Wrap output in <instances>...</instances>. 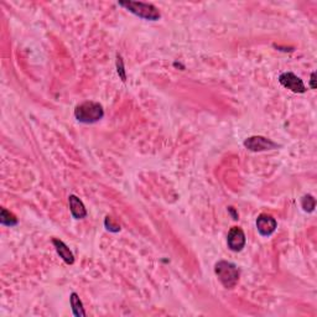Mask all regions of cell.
<instances>
[{"mask_svg": "<svg viewBox=\"0 0 317 317\" xmlns=\"http://www.w3.org/2000/svg\"><path fill=\"white\" fill-rule=\"evenodd\" d=\"M278 222L274 217L268 215V213H261L257 218V229L260 235L263 237H269L276 230Z\"/></svg>", "mask_w": 317, "mask_h": 317, "instance_id": "cell-7", "label": "cell"}, {"mask_svg": "<svg viewBox=\"0 0 317 317\" xmlns=\"http://www.w3.org/2000/svg\"><path fill=\"white\" fill-rule=\"evenodd\" d=\"M69 301H71L72 306V312L76 317H85L87 313H86L85 308H83V304L81 301L80 296L76 293H72L71 297H69Z\"/></svg>", "mask_w": 317, "mask_h": 317, "instance_id": "cell-10", "label": "cell"}, {"mask_svg": "<svg viewBox=\"0 0 317 317\" xmlns=\"http://www.w3.org/2000/svg\"><path fill=\"white\" fill-rule=\"evenodd\" d=\"M68 204L69 210H71V213L74 219H83L87 217V210H86L85 205H83V202L81 201L78 197L74 196V194H69Z\"/></svg>", "mask_w": 317, "mask_h": 317, "instance_id": "cell-8", "label": "cell"}, {"mask_svg": "<svg viewBox=\"0 0 317 317\" xmlns=\"http://www.w3.org/2000/svg\"><path fill=\"white\" fill-rule=\"evenodd\" d=\"M116 72H118L121 80L123 81V82H125V81H127V74H125L124 62H123V58H122L121 55H118V56H116Z\"/></svg>", "mask_w": 317, "mask_h": 317, "instance_id": "cell-13", "label": "cell"}, {"mask_svg": "<svg viewBox=\"0 0 317 317\" xmlns=\"http://www.w3.org/2000/svg\"><path fill=\"white\" fill-rule=\"evenodd\" d=\"M0 223H2L3 226L14 227L18 224V218H16L12 212H9L7 208H2V210H0Z\"/></svg>", "mask_w": 317, "mask_h": 317, "instance_id": "cell-11", "label": "cell"}, {"mask_svg": "<svg viewBox=\"0 0 317 317\" xmlns=\"http://www.w3.org/2000/svg\"><path fill=\"white\" fill-rule=\"evenodd\" d=\"M310 87L312 88V90H316V72H312V73H311Z\"/></svg>", "mask_w": 317, "mask_h": 317, "instance_id": "cell-15", "label": "cell"}, {"mask_svg": "<svg viewBox=\"0 0 317 317\" xmlns=\"http://www.w3.org/2000/svg\"><path fill=\"white\" fill-rule=\"evenodd\" d=\"M52 244L55 246V249H56L57 254L60 255V258H62V260L65 261L66 264H69V265H72V264L74 263L73 253L69 250L68 247L66 246V244L63 243L62 241L54 238L52 239Z\"/></svg>", "mask_w": 317, "mask_h": 317, "instance_id": "cell-9", "label": "cell"}, {"mask_svg": "<svg viewBox=\"0 0 317 317\" xmlns=\"http://www.w3.org/2000/svg\"><path fill=\"white\" fill-rule=\"evenodd\" d=\"M104 226H105V228H107L108 230H109V232H113V233H116V232H119V230H121V226H118V224H116V223H114L113 219L110 218L109 216L105 217Z\"/></svg>", "mask_w": 317, "mask_h": 317, "instance_id": "cell-14", "label": "cell"}, {"mask_svg": "<svg viewBox=\"0 0 317 317\" xmlns=\"http://www.w3.org/2000/svg\"><path fill=\"white\" fill-rule=\"evenodd\" d=\"M74 116L80 123L94 124L104 116V109L98 102L86 101L74 108Z\"/></svg>", "mask_w": 317, "mask_h": 317, "instance_id": "cell-1", "label": "cell"}, {"mask_svg": "<svg viewBox=\"0 0 317 317\" xmlns=\"http://www.w3.org/2000/svg\"><path fill=\"white\" fill-rule=\"evenodd\" d=\"M121 7L125 8L128 12H130L138 18L144 19V20L149 21H157L161 18V14L155 5L149 4V3H141V2H119Z\"/></svg>", "mask_w": 317, "mask_h": 317, "instance_id": "cell-3", "label": "cell"}, {"mask_svg": "<svg viewBox=\"0 0 317 317\" xmlns=\"http://www.w3.org/2000/svg\"><path fill=\"white\" fill-rule=\"evenodd\" d=\"M228 211H229V212L232 213L233 217H234V219H238V215H235V212H234V210H233V207L228 208Z\"/></svg>", "mask_w": 317, "mask_h": 317, "instance_id": "cell-16", "label": "cell"}, {"mask_svg": "<svg viewBox=\"0 0 317 317\" xmlns=\"http://www.w3.org/2000/svg\"><path fill=\"white\" fill-rule=\"evenodd\" d=\"M279 82L283 87L288 88L289 91L294 92V93H305L306 87L300 77L293 72H284L279 76Z\"/></svg>", "mask_w": 317, "mask_h": 317, "instance_id": "cell-5", "label": "cell"}, {"mask_svg": "<svg viewBox=\"0 0 317 317\" xmlns=\"http://www.w3.org/2000/svg\"><path fill=\"white\" fill-rule=\"evenodd\" d=\"M215 272L219 282L226 289L235 288V285L239 282V278H241V270H239L238 266L226 260L216 263Z\"/></svg>", "mask_w": 317, "mask_h": 317, "instance_id": "cell-2", "label": "cell"}, {"mask_svg": "<svg viewBox=\"0 0 317 317\" xmlns=\"http://www.w3.org/2000/svg\"><path fill=\"white\" fill-rule=\"evenodd\" d=\"M244 146L250 151H266V150H272L280 147L279 144L274 143L268 138H264V136H250V138L244 140Z\"/></svg>", "mask_w": 317, "mask_h": 317, "instance_id": "cell-4", "label": "cell"}, {"mask_svg": "<svg viewBox=\"0 0 317 317\" xmlns=\"http://www.w3.org/2000/svg\"><path fill=\"white\" fill-rule=\"evenodd\" d=\"M301 207L305 212H313L316 207V200L313 199V196L311 194H305L304 197L301 199Z\"/></svg>", "mask_w": 317, "mask_h": 317, "instance_id": "cell-12", "label": "cell"}, {"mask_svg": "<svg viewBox=\"0 0 317 317\" xmlns=\"http://www.w3.org/2000/svg\"><path fill=\"white\" fill-rule=\"evenodd\" d=\"M246 234L239 227H232L228 232L227 235V244L228 248L232 252H241L246 247Z\"/></svg>", "mask_w": 317, "mask_h": 317, "instance_id": "cell-6", "label": "cell"}]
</instances>
